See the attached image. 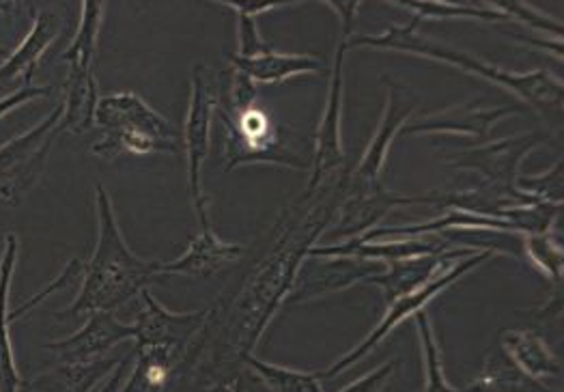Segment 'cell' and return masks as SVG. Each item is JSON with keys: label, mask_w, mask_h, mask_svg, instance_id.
Listing matches in <instances>:
<instances>
[{"label": "cell", "mask_w": 564, "mask_h": 392, "mask_svg": "<svg viewBox=\"0 0 564 392\" xmlns=\"http://www.w3.org/2000/svg\"><path fill=\"white\" fill-rule=\"evenodd\" d=\"M349 48L394 50L412 56H423L431 61H440L453 67H459L468 74H474L505 91L516 94L525 108L534 110L552 130L563 128V80L545 69L532 72H511L500 65H494L476 54L453 48L440 42H433L423 33H419V24L410 20L408 24H394L379 35H351L347 42Z\"/></svg>", "instance_id": "6da1fadb"}, {"label": "cell", "mask_w": 564, "mask_h": 392, "mask_svg": "<svg viewBox=\"0 0 564 392\" xmlns=\"http://www.w3.org/2000/svg\"><path fill=\"white\" fill-rule=\"evenodd\" d=\"M97 244L87 268H83V287L78 297L58 315L61 319L115 313L132 297L141 295L162 276V261L141 259L126 244L110 195L101 184L95 188Z\"/></svg>", "instance_id": "7a4b0ae2"}, {"label": "cell", "mask_w": 564, "mask_h": 392, "mask_svg": "<svg viewBox=\"0 0 564 392\" xmlns=\"http://www.w3.org/2000/svg\"><path fill=\"white\" fill-rule=\"evenodd\" d=\"M94 123L104 130V137L91 151L106 160L119 157L123 153L177 155L182 151L180 132L171 126V121L132 91L110 94L97 99Z\"/></svg>", "instance_id": "3957f363"}, {"label": "cell", "mask_w": 564, "mask_h": 392, "mask_svg": "<svg viewBox=\"0 0 564 392\" xmlns=\"http://www.w3.org/2000/svg\"><path fill=\"white\" fill-rule=\"evenodd\" d=\"M216 115L225 128L227 173L248 164H276L293 171L311 168V157L293 148V132L276 123L265 108L254 104L237 112L218 101Z\"/></svg>", "instance_id": "277c9868"}, {"label": "cell", "mask_w": 564, "mask_h": 392, "mask_svg": "<svg viewBox=\"0 0 564 392\" xmlns=\"http://www.w3.org/2000/svg\"><path fill=\"white\" fill-rule=\"evenodd\" d=\"M101 2H85L80 26L69 48L63 52V61L69 63V80L67 94L63 99V128L72 132H85L94 126L95 106H97V80H95L94 63L97 54V40L104 18Z\"/></svg>", "instance_id": "5b68a950"}, {"label": "cell", "mask_w": 564, "mask_h": 392, "mask_svg": "<svg viewBox=\"0 0 564 392\" xmlns=\"http://www.w3.org/2000/svg\"><path fill=\"white\" fill-rule=\"evenodd\" d=\"M494 254L491 252H474L466 259H459L457 263L448 265L446 270H442L437 276H433L424 287L414 294L403 295L399 300H394L392 304H388L383 317L379 319L376 328L369 333V337L360 345H356L354 349H349L340 360L332 362L326 371H319L322 380L336 378L340 373H345L347 369H351L354 364H358L360 360H365L377 345L383 344L405 319L414 317L416 313L426 311V306L437 297L444 294L448 287H453L457 281H462L466 274H470L471 270L485 265L487 261H491Z\"/></svg>", "instance_id": "8992f818"}, {"label": "cell", "mask_w": 564, "mask_h": 392, "mask_svg": "<svg viewBox=\"0 0 564 392\" xmlns=\"http://www.w3.org/2000/svg\"><path fill=\"white\" fill-rule=\"evenodd\" d=\"M218 106V80L205 65L192 69L188 117L184 126V151L188 160V188L194 214L200 227H209L207 196L203 193V164L212 145V121Z\"/></svg>", "instance_id": "52a82bcc"}, {"label": "cell", "mask_w": 564, "mask_h": 392, "mask_svg": "<svg viewBox=\"0 0 564 392\" xmlns=\"http://www.w3.org/2000/svg\"><path fill=\"white\" fill-rule=\"evenodd\" d=\"M63 101L47 115L46 119L0 148V200L18 203L40 177L46 166L47 153L63 128Z\"/></svg>", "instance_id": "ba28073f"}, {"label": "cell", "mask_w": 564, "mask_h": 392, "mask_svg": "<svg viewBox=\"0 0 564 392\" xmlns=\"http://www.w3.org/2000/svg\"><path fill=\"white\" fill-rule=\"evenodd\" d=\"M354 35L351 29H340V40L334 52V65L329 74L328 98L326 108L319 121V130L315 137V148L311 153V179L306 186L304 198L311 196L324 186V182L332 177L345 164V149H343V98H345V52L347 42Z\"/></svg>", "instance_id": "9c48e42d"}, {"label": "cell", "mask_w": 564, "mask_h": 392, "mask_svg": "<svg viewBox=\"0 0 564 392\" xmlns=\"http://www.w3.org/2000/svg\"><path fill=\"white\" fill-rule=\"evenodd\" d=\"M550 141L545 130H530L511 139H494L474 148L462 149L448 155V164L462 171H471L482 177L480 184L500 188V190H519L518 179L521 175V162L525 155Z\"/></svg>", "instance_id": "30bf717a"}, {"label": "cell", "mask_w": 564, "mask_h": 392, "mask_svg": "<svg viewBox=\"0 0 564 392\" xmlns=\"http://www.w3.org/2000/svg\"><path fill=\"white\" fill-rule=\"evenodd\" d=\"M141 300V315L134 322L137 349H155L184 360L194 339L200 335V330H205L212 311L200 308L173 313L162 306L149 290L142 292Z\"/></svg>", "instance_id": "8fae6325"}, {"label": "cell", "mask_w": 564, "mask_h": 392, "mask_svg": "<svg viewBox=\"0 0 564 392\" xmlns=\"http://www.w3.org/2000/svg\"><path fill=\"white\" fill-rule=\"evenodd\" d=\"M416 203L429 205L431 196L429 193L426 195L392 193L381 182L367 184V186H351L347 177L343 203L338 205V220L329 231V236L345 242L362 238L365 233L376 229L377 222L386 214H390V209L401 205H416Z\"/></svg>", "instance_id": "7c38bea8"}, {"label": "cell", "mask_w": 564, "mask_h": 392, "mask_svg": "<svg viewBox=\"0 0 564 392\" xmlns=\"http://www.w3.org/2000/svg\"><path fill=\"white\" fill-rule=\"evenodd\" d=\"M525 106L502 104L494 108H482V99L457 104L437 112H431L416 121H408L399 137H419V134H455V137H470L476 139L478 145L489 141V132L496 128L498 121L505 117L525 112Z\"/></svg>", "instance_id": "4fadbf2b"}, {"label": "cell", "mask_w": 564, "mask_h": 392, "mask_svg": "<svg viewBox=\"0 0 564 392\" xmlns=\"http://www.w3.org/2000/svg\"><path fill=\"white\" fill-rule=\"evenodd\" d=\"M381 272L376 261L334 257V259H311L302 265L295 287L286 294V302H311L317 297L340 294L354 285H362L369 276Z\"/></svg>", "instance_id": "5bb4252c"}, {"label": "cell", "mask_w": 564, "mask_h": 392, "mask_svg": "<svg viewBox=\"0 0 564 392\" xmlns=\"http://www.w3.org/2000/svg\"><path fill=\"white\" fill-rule=\"evenodd\" d=\"M419 108V99L412 98V94L405 87L388 85V99L386 108L379 121L376 137L371 139L369 148L362 153V160L358 162L356 171L349 175L351 186H367L381 182L379 175L388 162V153L392 143L399 139V132L408 121H412V115Z\"/></svg>", "instance_id": "9a60e30c"}, {"label": "cell", "mask_w": 564, "mask_h": 392, "mask_svg": "<svg viewBox=\"0 0 564 392\" xmlns=\"http://www.w3.org/2000/svg\"><path fill=\"white\" fill-rule=\"evenodd\" d=\"M134 337V324L119 322L115 313H94L76 335L47 344L46 349L54 351L63 364H85L101 360L115 345Z\"/></svg>", "instance_id": "2e32d148"}, {"label": "cell", "mask_w": 564, "mask_h": 392, "mask_svg": "<svg viewBox=\"0 0 564 392\" xmlns=\"http://www.w3.org/2000/svg\"><path fill=\"white\" fill-rule=\"evenodd\" d=\"M470 254H474L470 250H448V252H442V254L416 257V259L388 263V265H383L386 270L369 276L362 285H376L381 290L386 304H392L394 300H399L403 295L419 292L442 270H446L448 265H453L459 259H466Z\"/></svg>", "instance_id": "e0dca14e"}, {"label": "cell", "mask_w": 564, "mask_h": 392, "mask_svg": "<svg viewBox=\"0 0 564 392\" xmlns=\"http://www.w3.org/2000/svg\"><path fill=\"white\" fill-rule=\"evenodd\" d=\"M231 67L239 74H243L248 80L259 85H281L284 80L306 76V74H319L326 69V63L315 54H300V52H276L268 50L259 56L243 58L236 52L227 54Z\"/></svg>", "instance_id": "ac0fdd59"}, {"label": "cell", "mask_w": 564, "mask_h": 392, "mask_svg": "<svg viewBox=\"0 0 564 392\" xmlns=\"http://www.w3.org/2000/svg\"><path fill=\"white\" fill-rule=\"evenodd\" d=\"M243 252V246L223 242L214 227H200L198 236L192 238L188 250L177 257L175 261L164 263L162 261V276L164 274H180L189 279H212L220 270H225L229 263H234L237 257Z\"/></svg>", "instance_id": "d6986e66"}, {"label": "cell", "mask_w": 564, "mask_h": 392, "mask_svg": "<svg viewBox=\"0 0 564 392\" xmlns=\"http://www.w3.org/2000/svg\"><path fill=\"white\" fill-rule=\"evenodd\" d=\"M498 345L525 375L534 380L543 382L563 373L561 356L534 330H502L498 335Z\"/></svg>", "instance_id": "ffe728a7"}, {"label": "cell", "mask_w": 564, "mask_h": 392, "mask_svg": "<svg viewBox=\"0 0 564 392\" xmlns=\"http://www.w3.org/2000/svg\"><path fill=\"white\" fill-rule=\"evenodd\" d=\"M464 389L466 392H556L545 382L525 375L500 345L487 353L480 371Z\"/></svg>", "instance_id": "44dd1931"}, {"label": "cell", "mask_w": 564, "mask_h": 392, "mask_svg": "<svg viewBox=\"0 0 564 392\" xmlns=\"http://www.w3.org/2000/svg\"><path fill=\"white\" fill-rule=\"evenodd\" d=\"M58 33H61L58 15H54L52 11H42L40 15H35L33 29L29 31L24 44L15 50L0 67V83H9L15 78H24L29 83L35 74L40 58L54 44Z\"/></svg>", "instance_id": "7402d4cb"}, {"label": "cell", "mask_w": 564, "mask_h": 392, "mask_svg": "<svg viewBox=\"0 0 564 392\" xmlns=\"http://www.w3.org/2000/svg\"><path fill=\"white\" fill-rule=\"evenodd\" d=\"M15 259H18V240L11 233V236H7V246L2 252V261H0V392H18L22 386V378L15 369L11 335H9L11 313L7 308L11 276L15 270Z\"/></svg>", "instance_id": "603a6c76"}, {"label": "cell", "mask_w": 564, "mask_h": 392, "mask_svg": "<svg viewBox=\"0 0 564 392\" xmlns=\"http://www.w3.org/2000/svg\"><path fill=\"white\" fill-rule=\"evenodd\" d=\"M121 358H101L85 364H54L29 386L37 392H94L95 386L117 369Z\"/></svg>", "instance_id": "cb8c5ba5"}, {"label": "cell", "mask_w": 564, "mask_h": 392, "mask_svg": "<svg viewBox=\"0 0 564 392\" xmlns=\"http://www.w3.org/2000/svg\"><path fill=\"white\" fill-rule=\"evenodd\" d=\"M412 13L416 24L431 20H476V22H509V18L491 7V2H448V0H408L397 2Z\"/></svg>", "instance_id": "d4e9b609"}, {"label": "cell", "mask_w": 564, "mask_h": 392, "mask_svg": "<svg viewBox=\"0 0 564 392\" xmlns=\"http://www.w3.org/2000/svg\"><path fill=\"white\" fill-rule=\"evenodd\" d=\"M239 364L248 367L270 392H324L319 371L311 373V371L289 369L274 362H265L254 353H243L239 358Z\"/></svg>", "instance_id": "484cf974"}, {"label": "cell", "mask_w": 564, "mask_h": 392, "mask_svg": "<svg viewBox=\"0 0 564 392\" xmlns=\"http://www.w3.org/2000/svg\"><path fill=\"white\" fill-rule=\"evenodd\" d=\"M523 259L539 270L556 290L563 285V238L558 227L547 233H530L521 238Z\"/></svg>", "instance_id": "4316f807"}, {"label": "cell", "mask_w": 564, "mask_h": 392, "mask_svg": "<svg viewBox=\"0 0 564 392\" xmlns=\"http://www.w3.org/2000/svg\"><path fill=\"white\" fill-rule=\"evenodd\" d=\"M416 328H419V339H421V353H423V392H466V389H457L448 382L444 373V362H442V349L440 341L435 337L433 322L426 311H421L414 315Z\"/></svg>", "instance_id": "83f0119b"}, {"label": "cell", "mask_w": 564, "mask_h": 392, "mask_svg": "<svg viewBox=\"0 0 564 392\" xmlns=\"http://www.w3.org/2000/svg\"><path fill=\"white\" fill-rule=\"evenodd\" d=\"M491 7L502 11L509 18V22H519L523 29H530V31H536L541 35H547L554 42H563V24H561V20H556L552 15H545L543 11H539L532 4L518 2V0H513V2L500 0V2H491Z\"/></svg>", "instance_id": "f1b7e54d"}, {"label": "cell", "mask_w": 564, "mask_h": 392, "mask_svg": "<svg viewBox=\"0 0 564 392\" xmlns=\"http://www.w3.org/2000/svg\"><path fill=\"white\" fill-rule=\"evenodd\" d=\"M518 188L541 203L563 205V162H556L541 175H519Z\"/></svg>", "instance_id": "f546056e"}, {"label": "cell", "mask_w": 564, "mask_h": 392, "mask_svg": "<svg viewBox=\"0 0 564 392\" xmlns=\"http://www.w3.org/2000/svg\"><path fill=\"white\" fill-rule=\"evenodd\" d=\"M237 15V35H239V50H237V56H243V58H252V56H259L268 50H272V46L261 37L259 33V26H257V18H248V15Z\"/></svg>", "instance_id": "4dcf8cb0"}, {"label": "cell", "mask_w": 564, "mask_h": 392, "mask_svg": "<svg viewBox=\"0 0 564 392\" xmlns=\"http://www.w3.org/2000/svg\"><path fill=\"white\" fill-rule=\"evenodd\" d=\"M397 369H399V360L383 362L381 367L369 371V373L362 375L358 382L345 386L340 392H381V389L390 382V378L394 375Z\"/></svg>", "instance_id": "1f68e13d"}, {"label": "cell", "mask_w": 564, "mask_h": 392, "mask_svg": "<svg viewBox=\"0 0 564 392\" xmlns=\"http://www.w3.org/2000/svg\"><path fill=\"white\" fill-rule=\"evenodd\" d=\"M50 94H52V87H31V85H29V87H24V89H18V91L9 94L7 98H0V117L9 115L11 110L24 106V104L31 101V99L44 98V96H50Z\"/></svg>", "instance_id": "d6a6232c"}, {"label": "cell", "mask_w": 564, "mask_h": 392, "mask_svg": "<svg viewBox=\"0 0 564 392\" xmlns=\"http://www.w3.org/2000/svg\"><path fill=\"white\" fill-rule=\"evenodd\" d=\"M220 4L231 9L234 13H241V15H248V18H259L263 13L281 9V4H272V2H231V0H225Z\"/></svg>", "instance_id": "836d02e7"}, {"label": "cell", "mask_w": 564, "mask_h": 392, "mask_svg": "<svg viewBox=\"0 0 564 392\" xmlns=\"http://www.w3.org/2000/svg\"><path fill=\"white\" fill-rule=\"evenodd\" d=\"M198 392H237V386H234V382H216L207 389H200Z\"/></svg>", "instance_id": "e575fe53"}, {"label": "cell", "mask_w": 564, "mask_h": 392, "mask_svg": "<svg viewBox=\"0 0 564 392\" xmlns=\"http://www.w3.org/2000/svg\"><path fill=\"white\" fill-rule=\"evenodd\" d=\"M0 9H7V7H0ZM0 54H2V50H0Z\"/></svg>", "instance_id": "d590c367"}]
</instances>
